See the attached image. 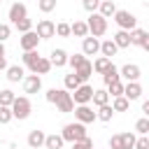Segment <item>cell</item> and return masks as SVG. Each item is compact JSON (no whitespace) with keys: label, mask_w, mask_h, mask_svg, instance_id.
I'll return each instance as SVG.
<instances>
[{"label":"cell","mask_w":149,"mask_h":149,"mask_svg":"<svg viewBox=\"0 0 149 149\" xmlns=\"http://www.w3.org/2000/svg\"><path fill=\"white\" fill-rule=\"evenodd\" d=\"M61 137H63V142H77V140H84V137H88V133H86V126L84 123H79V121H74V123H65L63 126V130L58 133Z\"/></svg>","instance_id":"1"},{"label":"cell","mask_w":149,"mask_h":149,"mask_svg":"<svg viewBox=\"0 0 149 149\" xmlns=\"http://www.w3.org/2000/svg\"><path fill=\"white\" fill-rule=\"evenodd\" d=\"M9 109H12V116H14V119H19V121L28 119V116H30V112H33L30 98H28V95H16Z\"/></svg>","instance_id":"2"},{"label":"cell","mask_w":149,"mask_h":149,"mask_svg":"<svg viewBox=\"0 0 149 149\" xmlns=\"http://www.w3.org/2000/svg\"><path fill=\"white\" fill-rule=\"evenodd\" d=\"M86 28H88V35L91 37H102L107 33V19H102L98 12H93L86 21Z\"/></svg>","instance_id":"3"},{"label":"cell","mask_w":149,"mask_h":149,"mask_svg":"<svg viewBox=\"0 0 149 149\" xmlns=\"http://www.w3.org/2000/svg\"><path fill=\"white\" fill-rule=\"evenodd\" d=\"M114 21H116V26H119V30H133V28H137V19H135V14L133 12H128V9H116L114 12Z\"/></svg>","instance_id":"4"},{"label":"cell","mask_w":149,"mask_h":149,"mask_svg":"<svg viewBox=\"0 0 149 149\" xmlns=\"http://www.w3.org/2000/svg\"><path fill=\"white\" fill-rule=\"evenodd\" d=\"M70 95H72V102H74V105H88V102H91V95H93V86L79 84Z\"/></svg>","instance_id":"5"},{"label":"cell","mask_w":149,"mask_h":149,"mask_svg":"<svg viewBox=\"0 0 149 149\" xmlns=\"http://www.w3.org/2000/svg\"><path fill=\"white\" fill-rule=\"evenodd\" d=\"M56 109L61 112V114H70L72 109H74V102H72V95H70V91H65V88H61L58 91V98H56Z\"/></svg>","instance_id":"6"},{"label":"cell","mask_w":149,"mask_h":149,"mask_svg":"<svg viewBox=\"0 0 149 149\" xmlns=\"http://www.w3.org/2000/svg\"><path fill=\"white\" fill-rule=\"evenodd\" d=\"M37 37L40 40H49V37H54L56 35V23L54 21H49V19H40L37 21Z\"/></svg>","instance_id":"7"},{"label":"cell","mask_w":149,"mask_h":149,"mask_svg":"<svg viewBox=\"0 0 149 149\" xmlns=\"http://www.w3.org/2000/svg\"><path fill=\"white\" fill-rule=\"evenodd\" d=\"M140 74H142V70H140V65H135V63H126L123 68H119V79L137 81V79H140Z\"/></svg>","instance_id":"8"},{"label":"cell","mask_w":149,"mask_h":149,"mask_svg":"<svg viewBox=\"0 0 149 149\" xmlns=\"http://www.w3.org/2000/svg\"><path fill=\"white\" fill-rule=\"evenodd\" d=\"M40 88H42V77L40 74H26L23 77V93H28V95H33V93H40Z\"/></svg>","instance_id":"9"},{"label":"cell","mask_w":149,"mask_h":149,"mask_svg":"<svg viewBox=\"0 0 149 149\" xmlns=\"http://www.w3.org/2000/svg\"><path fill=\"white\" fill-rule=\"evenodd\" d=\"M72 112H74V119H77L79 123H84V126H86V123H93V121H95V112H93V109H91L88 105H77V107H74Z\"/></svg>","instance_id":"10"},{"label":"cell","mask_w":149,"mask_h":149,"mask_svg":"<svg viewBox=\"0 0 149 149\" xmlns=\"http://www.w3.org/2000/svg\"><path fill=\"white\" fill-rule=\"evenodd\" d=\"M128 35H130V44L142 47V49H149V33L144 28H133Z\"/></svg>","instance_id":"11"},{"label":"cell","mask_w":149,"mask_h":149,"mask_svg":"<svg viewBox=\"0 0 149 149\" xmlns=\"http://www.w3.org/2000/svg\"><path fill=\"white\" fill-rule=\"evenodd\" d=\"M37 44H40V37H37V33H35V30L23 33V35H21V40H19V47H21L23 51H35V49H37Z\"/></svg>","instance_id":"12"},{"label":"cell","mask_w":149,"mask_h":149,"mask_svg":"<svg viewBox=\"0 0 149 149\" xmlns=\"http://www.w3.org/2000/svg\"><path fill=\"white\" fill-rule=\"evenodd\" d=\"M98 51H100V40L98 37H91V35L81 37V54L84 56H95Z\"/></svg>","instance_id":"13"},{"label":"cell","mask_w":149,"mask_h":149,"mask_svg":"<svg viewBox=\"0 0 149 149\" xmlns=\"http://www.w3.org/2000/svg\"><path fill=\"white\" fill-rule=\"evenodd\" d=\"M123 98H126L128 102L142 98V84H140V81H128V84H123Z\"/></svg>","instance_id":"14"},{"label":"cell","mask_w":149,"mask_h":149,"mask_svg":"<svg viewBox=\"0 0 149 149\" xmlns=\"http://www.w3.org/2000/svg\"><path fill=\"white\" fill-rule=\"evenodd\" d=\"M26 16H28V9H26L23 2H14V5L9 7V12H7V19H9L12 23H16V21H21V19H26Z\"/></svg>","instance_id":"15"},{"label":"cell","mask_w":149,"mask_h":149,"mask_svg":"<svg viewBox=\"0 0 149 149\" xmlns=\"http://www.w3.org/2000/svg\"><path fill=\"white\" fill-rule=\"evenodd\" d=\"M72 72H74V74H77V79H79V81H81V84H86V79H88V77H91V74H93V65H91V61H88V58H86V61H84V63H81V65H79V68H74V70H72Z\"/></svg>","instance_id":"16"},{"label":"cell","mask_w":149,"mask_h":149,"mask_svg":"<svg viewBox=\"0 0 149 149\" xmlns=\"http://www.w3.org/2000/svg\"><path fill=\"white\" fill-rule=\"evenodd\" d=\"M49 63H51V68H63V65H68V51H65V49H54Z\"/></svg>","instance_id":"17"},{"label":"cell","mask_w":149,"mask_h":149,"mask_svg":"<svg viewBox=\"0 0 149 149\" xmlns=\"http://www.w3.org/2000/svg\"><path fill=\"white\" fill-rule=\"evenodd\" d=\"M7 79L12 81V84H16V81H23V77H26V70H23V65H7Z\"/></svg>","instance_id":"18"},{"label":"cell","mask_w":149,"mask_h":149,"mask_svg":"<svg viewBox=\"0 0 149 149\" xmlns=\"http://www.w3.org/2000/svg\"><path fill=\"white\" fill-rule=\"evenodd\" d=\"M44 137H47L44 130H37V128L30 130V133H28V147H30V149H40V147H44Z\"/></svg>","instance_id":"19"},{"label":"cell","mask_w":149,"mask_h":149,"mask_svg":"<svg viewBox=\"0 0 149 149\" xmlns=\"http://www.w3.org/2000/svg\"><path fill=\"white\" fill-rule=\"evenodd\" d=\"M91 102L95 107H102V105H109V93L107 88H93V95H91Z\"/></svg>","instance_id":"20"},{"label":"cell","mask_w":149,"mask_h":149,"mask_svg":"<svg viewBox=\"0 0 149 149\" xmlns=\"http://www.w3.org/2000/svg\"><path fill=\"white\" fill-rule=\"evenodd\" d=\"M114 12H116V5H114V0H100V5H98V14H100L102 19H109V16H114Z\"/></svg>","instance_id":"21"},{"label":"cell","mask_w":149,"mask_h":149,"mask_svg":"<svg viewBox=\"0 0 149 149\" xmlns=\"http://www.w3.org/2000/svg\"><path fill=\"white\" fill-rule=\"evenodd\" d=\"M112 42L116 44V49H128V47H130V35H128V30H116V35L112 37Z\"/></svg>","instance_id":"22"},{"label":"cell","mask_w":149,"mask_h":149,"mask_svg":"<svg viewBox=\"0 0 149 149\" xmlns=\"http://www.w3.org/2000/svg\"><path fill=\"white\" fill-rule=\"evenodd\" d=\"M21 61H23V68H28V70L33 72L35 65H37V61H40V54H37V51H23Z\"/></svg>","instance_id":"23"},{"label":"cell","mask_w":149,"mask_h":149,"mask_svg":"<svg viewBox=\"0 0 149 149\" xmlns=\"http://www.w3.org/2000/svg\"><path fill=\"white\" fill-rule=\"evenodd\" d=\"M116 51H119V49H116V44H114L112 40H102V42H100V54H102L105 58L112 61V56H116Z\"/></svg>","instance_id":"24"},{"label":"cell","mask_w":149,"mask_h":149,"mask_svg":"<svg viewBox=\"0 0 149 149\" xmlns=\"http://www.w3.org/2000/svg\"><path fill=\"white\" fill-rule=\"evenodd\" d=\"M70 35H74V37H86V35H88L86 21H74V23H70Z\"/></svg>","instance_id":"25"},{"label":"cell","mask_w":149,"mask_h":149,"mask_svg":"<svg viewBox=\"0 0 149 149\" xmlns=\"http://www.w3.org/2000/svg\"><path fill=\"white\" fill-rule=\"evenodd\" d=\"M102 81H105V86H107V84H112V81H119V68H116L114 63L102 72Z\"/></svg>","instance_id":"26"},{"label":"cell","mask_w":149,"mask_h":149,"mask_svg":"<svg viewBox=\"0 0 149 149\" xmlns=\"http://www.w3.org/2000/svg\"><path fill=\"white\" fill-rule=\"evenodd\" d=\"M63 144H65V142H63V137H61V135H56V133L44 137V147H47V149H63Z\"/></svg>","instance_id":"27"},{"label":"cell","mask_w":149,"mask_h":149,"mask_svg":"<svg viewBox=\"0 0 149 149\" xmlns=\"http://www.w3.org/2000/svg\"><path fill=\"white\" fill-rule=\"evenodd\" d=\"M91 65H93V72L102 74V72H105V70H107V68L112 65V61H109V58H105V56H100V58H95V61H93Z\"/></svg>","instance_id":"28"},{"label":"cell","mask_w":149,"mask_h":149,"mask_svg":"<svg viewBox=\"0 0 149 149\" xmlns=\"http://www.w3.org/2000/svg\"><path fill=\"white\" fill-rule=\"evenodd\" d=\"M114 112H126L128 107H130V102L123 98V95H116V98H112V105H109Z\"/></svg>","instance_id":"29"},{"label":"cell","mask_w":149,"mask_h":149,"mask_svg":"<svg viewBox=\"0 0 149 149\" xmlns=\"http://www.w3.org/2000/svg\"><path fill=\"white\" fill-rule=\"evenodd\" d=\"M51 70V63H49V58H44V56H40V61H37V65H35V70H33V74H47Z\"/></svg>","instance_id":"30"},{"label":"cell","mask_w":149,"mask_h":149,"mask_svg":"<svg viewBox=\"0 0 149 149\" xmlns=\"http://www.w3.org/2000/svg\"><path fill=\"white\" fill-rule=\"evenodd\" d=\"M112 116H114V109H112L109 105H102V107H98V112H95V119H100V121H112Z\"/></svg>","instance_id":"31"},{"label":"cell","mask_w":149,"mask_h":149,"mask_svg":"<svg viewBox=\"0 0 149 149\" xmlns=\"http://www.w3.org/2000/svg\"><path fill=\"white\" fill-rule=\"evenodd\" d=\"M14 91H9V88H2L0 91V107H12V102H14Z\"/></svg>","instance_id":"32"},{"label":"cell","mask_w":149,"mask_h":149,"mask_svg":"<svg viewBox=\"0 0 149 149\" xmlns=\"http://www.w3.org/2000/svg\"><path fill=\"white\" fill-rule=\"evenodd\" d=\"M63 84H65V91H74L81 81L77 79V74H74V72H70V74H65V77H63Z\"/></svg>","instance_id":"33"},{"label":"cell","mask_w":149,"mask_h":149,"mask_svg":"<svg viewBox=\"0 0 149 149\" xmlns=\"http://www.w3.org/2000/svg\"><path fill=\"white\" fill-rule=\"evenodd\" d=\"M107 93H109L112 98H116V95H123V81L119 79V81H112V84H107Z\"/></svg>","instance_id":"34"},{"label":"cell","mask_w":149,"mask_h":149,"mask_svg":"<svg viewBox=\"0 0 149 149\" xmlns=\"http://www.w3.org/2000/svg\"><path fill=\"white\" fill-rule=\"evenodd\" d=\"M14 28H16V30H19L21 35H23V33L33 30V21H30V19L26 16V19H21V21H16V23H14Z\"/></svg>","instance_id":"35"},{"label":"cell","mask_w":149,"mask_h":149,"mask_svg":"<svg viewBox=\"0 0 149 149\" xmlns=\"http://www.w3.org/2000/svg\"><path fill=\"white\" fill-rule=\"evenodd\" d=\"M135 130H137L140 135H147V133H149V119H147V116L137 119V121H135Z\"/></svg>","instance_id":"36"},{"label":"cell","mask_w":149,"mask_h":149,"mask_svg":"<svg viewBox=\"0 0 149 149\" xmlns=\"http://www.w3.org/2000/svg\"><path fill=\"white\" fill-rule=\"evenodd\" d=\"M121 144H123V149H133L135 147V133H121Z\"/></svg>","instance_id":"37"},{"label":"cell","mask_w":149,"mask_h":149,"mask_svg":"<svg viewBox=\"0 0 149 149\" xmlns=\"http://www.w3.org/2000/svg\"><path fill=\"white\" fill-rule=\"evenodd\" d=\"M84 61H86V56H84V54H74V56H68V65H70L72 70H74V68H79Z\"/></svg>","instance_id":"38"},{"label":"cell","mask_w":149,"mask_h":149,"mask_svg":"<svg viewBox=\"0 0 149 149\" xmlns=\"http://www.w3.org/2000/svg\"><path fill=\"white\" fill-rule=\"evenodd\" d=\"M37 7H40V12L49 14V12H54V9H56V0H40V2H37Z\"/></svg>","instance_id":"39"},{"label":"cell","mask_w":149,"mask_h":149,"mask_svg":"<svg viewBox=\"0 0 149 149\" xmlns=\"http://www.w3.org/2000/svg\"><path fill=\"white\" fill-rule=\"evenodd\" d=\"M72 149H93V140H91V137L77 140V142H72Z\"/></svg>","instance_id":"40"},{"label":"cell","mask_w":149,"mask_h":149,"mask_svg":"<svg viewBox=\"0 0 149 149\" xmlns=\"http://www.w3.org/2000/svg\"><path fill=\"white\" fill-rule=\"evenodd\" d=\"M56 35L58 37H70V23H56Z\"/></svg>","instance_id":"41"},{"label":"cell","mask_w":149,"mask_h":149,"mask_svg":"<svg viewBox=\"0 0 149 149\" xmlns=\"http://www.w3.org/2000/svg\"><path fill=\"white\" fill-rule=\"evenodd\" d=\"M81 5H84V9H86L88 14H93V12H98L100 0H81Z\"/></svg>","instance_id":"42"},{"label":"cell","mask_w":149,"mask_h":149,"mask_svg":"<svg viewBox=\"0 0 149 149\" xmlns=\"http://www.w3.org/2000/svg\"><path fill=\"white\" fill-rule=\"evenodd\" d=\"M133 149H149V137H147V135L135 137V147H133Z\"/></svg>","instance_id":"43"},{"label":"cell","mask_w":149,"mask_h":149,"mask_svg":"<svg viewBox=\"0 0 149 149\" xmlns=\"http://www.w3.org/2000/svg\"><path fill=\"white\" fill-rule=\"evenodd\" d=\"M14 116H12V109L9 107H0V123H9Z\"/></svg>","instance_id":"44"},{"label":"cell","mask_w":149,"mask_h":149,"mask_svg":"<svg viewBox=\"0 0 149 149\" xmlns=\"http://www.w3.org/2000/svg\"><path fill=\"white\" fill-rule=\"evenodd\" d=\"M9 35H12V26L9 23H0V42H5Z\"/></svg>","instance_id":"45"},{"label":"cell","mask_w":149,"mask_h":149,"mask_svg":"<svg viewBox=\"0 0 149 149\" xmlns=\"http://www.w3.org/2000/svg\"><path fill=\"white\" fill-rule=\"evenodd\" d=\"M58 91H61V88H49V91L44 93L47 102H51V105H54V102H56V98H58Z\"/></svg>","instance_id":"46"},{"label":"cell","mask_w":149,"mask_h":149,"mask_svg":"<svg viewBox=\"0 0 149 149\" xmlns=\"http://www.w3.org/2000/svg\"><path fill=\"white\" fill-rule=\"evenodd\" d=\"M109 149H123V144H121V135H112V137H109Z\"/></svg>","instance_id":"47"},{"label":"cell","mask_w":149,"mask_h":149,"mask_svg":"<svg viewBox=\"0 0 149 149\" xmlns=\"http://www.w3.org/2000/svg\"><path fill=\"white\" fill-rule=\"evenodd\" d=\"M7 70V56H0V72Z\"/></svg>","instance_id":"48"},{"label":"cell","mask_w":149,"mask_h":149,"mask_svg":"<svg viewBox=\"0 0 149 149\" xmlns=\"http://www.w3.org/2000/svg\"><path fill=\"white\" fill-rule=\"evenodd\" d=\"M142 112L149 116V100H144V102H142Z\"/></svg>","instance_id":"49"},{"label":"cell","mask_w":149,"mask_h":149,"mask_svg":"<svg viewBox=\"0 0 149 149\" xmlns=\"http://www.w3.org/2000/svg\"><path fill=\"white\" fill-rule=\"evenodd\" d=\"M0 56H5V44L0 42Z\"/></svg>","instance_id":"50"},{"label":"cell","mask_w":149,"mask_h":149,"mask_svg":"<svg viewBox=\"0 0 149 149\" xmlns=\"http://www.w3.org/2000/svg\"><path fill=\"white\" fill-rule=\"evenodd\" d=\"M9 149H19V147H16V144H12V147H9Z\"/></svg>","instance_id":"51"},{"label":"cell","mask_w":149,"mask_h":149,"mask_svg":"<svg viewBox=\"0 0 149 149\" xmlns=\"http://www.w3.org/2000/svg\"><path fill=\"white\" fill-rule=\"evenodd\" d=\"M0 2H2V0H0Z\"/></svg>","instance_id":"52"}]
</instances>
